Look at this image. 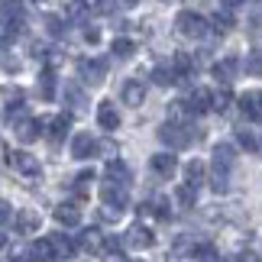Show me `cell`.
Instances as JSON below:
<instances>
[{
	"instance_id": "23",
	"label": "cell",
	"mask_w": 262,
	"mask_h": 262,
	"mask_svg": "<svg viewBox=\"0 0 262 262\" xmlns=\"http://www.w3.org/2000/svg\"><path fill=\"white\" fill-rule=\"evenodd\" d=\"M29 249H33L36 262H58V259H55V249H52V239H49V236L39 239V243H33Z\"/></svg>"
},
{
	"instance_id": "26",
	"label": "cell",
	"mask_w": 262,
	"mask_h": 262,
	"mask_svg": "<svg viewBox=\"0 0 262 262\" xmlns=\"http://www.w3.org/2000/svg\"><path fill=\"white\" fill-rule=\"evenodd\" d=\"M110 52H114L117 58H133V55H136V42H133V39H123V36H120V39H114Z\"/></svg>"
},
{
	"instance_id": "9",
	"label": "cell",
	"mask_w": 262,
	"mask_h": 262,
	"mask_svg": "<svg viewBox=\"0 0 262 262\" xmlns=\"http://www.w3.org/2000/svg\"><path fill=\"white\" fill-rule=\"evenodd\" d=\"M188 110L191 114H207V110H214V91H207V88H194L188 94Z\"/></svg>"
},
{
	"instance_id": "20",
	"label": "cell",
	"mask_w": 262,
	"mask_h": 262,
	"mask_svg": "<svg viewBox=\"0 0 262 262\" xmlns=\"http://www.w3.org/2000/svg\"><path fill=\"white\" fill-rule=\"evenodd\" d=\"M214 78L220 84H230L236 78V58H220V62L214 65Z\"/></svg>"
},
{
	"instance_id": "14",
	"label": "cell",
	"mask_w": 262,
	"mask_h": 262,
	"mask_svg": "<svg viewBox=\"0 0 262 262\" xmlns=\"http://www.w3.org/2000/svg\"><path fill=\"white\" fill-rule=\"evenodd\" d=\"M97 123H100V129H117L120 126V114H117V107L110 104V100H100L97 104Z\"/></svg>"
},
{
	"instance_id": "30",
	"label": "cell",
	"mask_w": 262,
	"mask_h": 262,
	"mask_svg": "<svg viewBox=\"0 0 262 262\" xmlns=\"http://www.w3.org/2000/svg\"><path fill=\"white\" fill-rule=\"evenodd\" d=\"M65 100L72 107H84V94H81V88L78 84H65Z\"/></svg>"
},
{
	"instance_id": "1",
	"label": "cell",
	"mask_w": 262,
	"mask_h": 262,
	"mask_svg": "<svg viewBox=\"0 0 262 262\" xmlns=\"http://www.w3.org/2000/svg\"><path fill=\"white\" fill-rule=\"evenodd\" d=\"M236 162V149L230 143H220L214 146V168H210V185H214V191H227V181H230V168H233Z\"/></svg>"
},
{
	"instance_id": "45",
	"label": "cell",
	"mask_w": 262,
	"mask_h": 262,
	"mask_svg": "<svg viewBox=\"0 0 262 262\" xmlns=\"http://www.w3.org/2000/svg\"><path fill=\"white\" fill-rule=\"evenodd\" d=\"M162 4H175V0H162Z\"/></svg>"
},
{
	"instance_id": "41",
	"label": "cell",
	"mask_w": 262,
	"mask_h": 262,
	"mask_svg": "<svg viewBox=\"0 0 262 262\" xmlns=\"http://www.w3.org/2000/svg\"><path fill=\"white\" fill-rule=\"evenodd\" d=\"M84 39H88V42H97V39H100V36H97V29H94V26H91V29H84Z\"/></svg>"
},
{
	"instance_id": "33",
	"label": "cell",
	"mask_w": 262,
	"mask_h": 262,
	"mask_svg": "<svg viewBox=\"0 0 262 262\" xmlns=\"http://www.w3.org/2000/svg\"><path fill=\"white\" fill-rule=\"evenodd\" d=\"M230 100H233V97H230V91L224 88V91H214V110H227L230 107Z\"/></svg>"
},
{
	"instance_id": "18",
	"label": "cell",
	"mask_w": 262,
	"mask_h": 262,
	"mask_svg": "<svg viewBox=\"0 0 262 262\" xmlns=\"http://www.w3.org/2000/svg\"><path fill=\"white\" fill-rule=\"evenodd\" d=\"M39 97L42 100H55V72L52 68H42V72H39Z\"/></svg>"
},
{
	"instance_id": "42",
	"label": "cell",
	"mask_w": 262,
	"mask_h": 262,
	"mask_svg": "<svg viewBox=\"0 0 262 262\" xmlns=\"http://www.w3.org/2000/svg\"><path fill=\"white\" fill-rule=\"evenodd\" d=\"M220 4H224L227 10H233V7H239V4H243V0H220Z\"/></svg>"
},
{
	"instance_id": "11",
	"label": "cell",
	"mask_w": 262,
	"mask_h": 262,
	"mask_svg": "<svg viewBox=\"0 0 262 262\" xmlns=\"http://www.w3.org/2000/svg\"><path fill=\"white\" fill-rule=\"evenodd\" d=\"M97 152H100V143L91 133H78L72 139V156L75 159H91V156H97Z\"/></svg>"
},
{
	"instance_id": "4",
	"label": "cell",
	"mask_w": 262,
	"mask_h": 262,
	"mask_svg": "<svg viewBox=\"0 0 262 262\" xmlns=\"http://www.w3.org/2000/svg\"><path fill=\"white\" fill-rule=\"evenodd\" d=\"M129 185H120V181H110L104 178V185H100V201H104L107 207H117V210H123L129 204Z\"/></svg>"
},
{
	"instance_id": "35",
	"label": "cell",
	"mask_w": 262,
	"mask_h": 262,
	"mask_svg": "<svg viewBox=\"0 0 262 262\" xmlns=\"http://www.w3.org/2000/svg\"><path fill=\"white\" fill-rule=\"evenodd\" d=\"M46 29H49L52 36H62V33H65V23H62L58 16H46Z\"/></svg>"
},
{
	"instance_id": "16",
	"label": "cell",
	"mask_w": 262,
	"mask_h": 262,
	"mask_svg": "<svg viewBox=\"0 0 262 262\" xmlns=\"http://www.w3.org/2000/svg\"><path fill=\"white\" fill-rule=\"evenodd\" d=\"M120 97H123V104H126V107H143V100H146V88L139 84V81H126L123 91H120Z\"/></svg>"
},
{
	"instance_id": "36",
	"label": "cell",
	"mask_w": 262,
	"mask_h": 262,
	"mask_svg": "<svg viewBox=\"0 0 262 262\" xmlns=\"http://www.w3.org/2000/svg\"><path fill=\"white\" fill-rule=\"evenodd\" d=\"M13 217H16L13 207H10L7 201H0V227H4V224H13Z\"/></svg>"
},
{
	"instance_id": "8",
	"label": "cell",
	"mask_w": 262,
	"mask_h": 262,
	"mask_svg": "<svg viewBox=\"0 0 262 262\" xmlns=\"http://www.w3.org/2000/svg\"><path fill=\"white\" fill-rule=\"evenodd\" d=\"M123 243H126L129 249H149V246L156 243V236H152V230H149V227L133 224V227L123 233Z\"/></svg>"
},
{
	"instance_id": "17",
	"label": "cell",
	"mask_w": 262,
	"mask_h": 262,
	"mask_svg": "<svg viewBox=\"0 0 262 262\" xmlns=\"http://www.w3.org/2000/svg\"><path fill=\"white\" fill-rule=\"evenodd\" d=\"M239 107H243V114L249 120H262V91H249V94H243Z\"/></svg>"
},
{
	"instance_id": "10",
	"label": "cell",
	"mask_w": 262,
	"mask_h": 262,
	"mask_svg": "<svg viewBox=\"0 0 262 262\" xmlns=\"http://www.w3.org/2000/svg\"><path fill=\"white\" fill-rule=\"evenodd\" d=\"M42 129H46V136L52 139V143H62V139H65V133H68V129H72V117H68V114L49 117L46 123H42Z\"/></svg>"
},
{
	"instance_id": "28",
	"label": "cell",
	"mask_w": 262,
	"mask_h": 262,
	"mask_svg": "<svg viewBox=\"0 0 262 262\" xmlns=\"http://www.w3.org/2000/svg\"><path fill=\"white\" fill-rule=\"evenodd\" d=\"M175 204H178L181 210H188L191 204H194V188H191V185L178 188V191H175Z\"/></svg>"
},
{
	"instance_id": "12",
	"label": "cell",
	"mask_w": 262,
	"mask_h": 262,
	"mask_svg": "<svg viewBox=\"0 0 262 262\" xmlns=\"http://www.w3.org/2000/svg\"><path fill=\"white\" fill-rule=\"evenodd\" d=\"M149 168H152L159 178H172L175 168H178V159H175V152H156L149 159Z\"/></svg>"
},
{
	"instance_id": "5",
	"label": "cell",
	"mask_w": 262,
	"mask_h": 262,
	"mask_svg": "<svg viewBox=\"0 0 262 262\" xmlns=\"http://www.w3.org/2000/svg\"><path fill=\"white\" fill-rule=\"evenodd\" d=\"M7 162H10V168H13V172H19L23 178H36L39 172H42L39 159L29 156V152H23V149H16V152H7Z\"/></svg>"
},
{
	"instance_id": "2",
	"label": "cell",
	"mask_w": 262,
	"mask_h": 262,
	"mask_svg": "<svg viewBox=\"0 0 262 262\" xmlns=\"http://www.w3.org/2000/svg\"><path fill=\"white\" fill-rule=\"evenodd\" d=\"M159 139H162L165 146H172V149H188L198 139V129L191 123H172V120H168V123L159 129Z\"/></svg>"
},
{
	"instance_id": "15",
	"label": "cell",
	"mask_w": 262,
	"mask_h": 262,
	"mask_svg": "<svg viewBox=\"0 0 262 262\" xmlns=\"http://www.w3.org/2000/svg\"><path fill=\"white\" fill-rule=\"evenodd\" d=\"M13 133L23 139V143H33V139H39V133H42V123L33 117H26V120H19V123H13Z\"/></svg>"
},
{
	"instance_id": "37",
	"label": "cell",
	"mask_w": 262,
	"mask_h": 262,
	"mask_svg": "<svg viewBox=\"0 0 262 262\" xmlns=\"http://www.w3.org/2000/svg\"><path fill=\"white\" fill-rule=\"evenodd\" d=\"M246 72L262 78V55H249V62H246Z\"/></svg>"
},
{
	"instance_id": "6",
	"label": "cell",
	"mask_w": 262,
	"mask_h": 262,
	"mask_svg": "<svg viewBox=\"0 0 262 262\" xmlns=\"http://www.w3.org/2000/svg\"><path fill=\"white\" fill-rule=\"evenodd\" d=\"M78 249L88 256H104L107 253V239L104 233H100L97 227H91V230H81V236H78Z\"/></svg>"
},
{
	"instance_id": "38",
	"label": "cell",
	"mask_w": 262,
	"mask_h": 262,
	"mask_svg": "<svg viewBox=\"0 0 262 262\" xmlns=\"http://www.w3.org/2000/svg\"><path fill=\"white\" fill-rule=\"evenodd\" d=\"M13 262H36V256H33V249H16Z\"/></svg>"
},
{
	"instance_id": "7",
	"label": "cell",
	"mask_w": 262,
	"mask_h": 262,
	"mask_svg": "<svg viewBox=\"0 0 262 262\" xmlns=\"http://www.w3.org/2000/svg\"><path fill=\"white\" fill-rule=\"evenodd\" d=\"M78 75H81L84 84H100L107 78V62H100V58H81L78 62Z\"/></svg>"
},
{
	"instance_id": "29",
	"label": "cell",
	"mask_w": 262,
	"mask_h": 262,
	"mask_svg": "<svg viewBox=\"0 0 262 262\" xmlns=\"http://www.w3.org/2000/svg\"><path fill=\"white\" fill-rule=\"evenodd\" d=\"M114 7L117 0H84V10H91V13H110Z\"/></svg>"
},
{
	"instance_id": "24",
	"label": "cell",
	"mask_w": 262,
	"mask_h": 262,
	"mask_svg": "<svg viewBox=\"0 0 262 262\" xmlns=\"http://www.w3.org/2000/svg\"><path fill=\"white\" fill-rule=\"evenodd\" d=\"M152 81H156V84H162V88H172V84L178 81V72H175L172 65H159L156 72H152Z\"/></svg>"
},
{
	"instance_id": "13",
	"label": "cell",
	"mask_w": 262,
	"mask_h": 262,
	"mask_svg": "<svg viewBox=\"0 0 262 262\" xmlns=\"http://www.w3.org/2000/svg\"><path fill=\"white\" fill-rule=\"evenodd\" d=\"M39 224H42V220H39L36 210H19V214L13 217V230H16L19 236H33V233H39Z\"/></svg>"
},
{
	"instance_id": "25",
	"label": "cell",
	"mask_w": 262,
	"mask_h": 262,
	"mask_svg": "<svg viewBox=\"0 0 262 262\" xmlns=\"http://www.w3.org/2000/svg\"><path fill=\"white\" fill-rule=\"evenodd\" d=\"M49 239H52V249H55V259H58V262H62V259H72V253H75V249H72V243H68V236H62V233H52Z\"/></svg>"
},
{
	"instance_id": "44",
	"label": "cell",
	"mask_w": 262,
	"mask_h": 262,
	"mask_svg": "<svg viewBox=\"0 0 262 262\" xmlns=\"http://www.w3.org/2000/svg\"><path fill=\"white\" fill-rule=\"evenodd\" d=\"M4 246H7V236H4V233H0V249H4Z\"/></svg>"
},
{
	"instance_id": "32",
	"label": "cell",
	"mask_w": 262,
	"mask_h": 262,
	"mask_svg": "<svg viewBox=\"0 0 262 262\" xmlns=\"http://www.w3.org/2000/svg\"><path fill=\"white\" fill-rule=\"evenodd\" d=\"M172 68L178 72V78H181V75H191V58H188L185 52H178V55H175V62H172Z\"/></svg>"
},
{
	"instance_id": "27",
	"label": "cell",
	"mask_w": 262,
	"mask_h": 262,
	"mask_svg": "<svg viewBox=\"0 0 262 262\" xmlns=\"http://www.w3.org/2000/svg\"><path fill=\"white\" fill-rule=\"evenodd\" d=\"M236 143H239V149H246V152H256V149H262V143L249 133V129H236Z\"/></svg>"
},
{
	"instance_id": "22",
	"label": "cell",
	"mask_w": 262,
	"mask_h": 262,
	"mask_svg": "<svg viewBox=\"0 0 262 262\" xmlns=\"http://www.w3.org/2000/svg\"><path fill=\"white\" fill-rule=\"evenodd\" d=\"M107 178L110 181H120V185H129V168H126V162H120V159H110L107 162Z\"/></svg>"
},
{
	"instance_id": "21",
	"label": "cell",
	"mask_w": 262,
	"mask_h": 262,
	"mask_svg": "<svg viewBox=\"0 0 262 262\" xmlns=\"http://www.w3.org/2000/svg\"><path fill=\"white\" fill-rule=\"evenodd\" d=\"M55 220L65 227H75L78 220H81V210H78V204H58L55 207Z\"/></svg>"
},
{
	"instance_id": "40",
	"label": "cell",
	"mask_w": 262,
	"mask_h": 262,
	"mask_svg": "<svg viewBox=\"0 0 262 262\" xmlns=\"http://www.w3.org/2000/svg\"><path fill=\"white\" fill-rule=\"evenodd\" d=\"M104 262H129L123 253H104Z\"/></svg>"
},
{
	"instance_id": "34",
	"label": "cell",
	"mask_w": 262,
	"mask_h": 262,
	"mask_svg": "<svg viewBox=\"0 0 262 262\" xmlns=\"http://www.w3.org/2000/svg\"><path fill=\"white\" fill-rule=\"evenodd\" d=\"M230 26H233V16H230V13H217L214 16V29H217V33H227Z\"/></svg>"
},
{
	"instance_id": "39",
	"label": "cell",
	"mask_w": 262,
	"mask_h": 262,
	"mask_svg": "<svg viewBox=\"0 0 262 262\" xmlns=\"http://www.w3.org/2000/svg\"><path fill=\"white\" fill-rule=\"evenodd\" d=\"M236 262H262V256L253 253V249H246V253H239V256H236Z\"/></svg>"
},
{
	"instance_id": "43",
	"label": "cell",
	"mask_w": 262,
	"mask_h": 262,
	"mask_svg": "<svg viewBox=\"0 0 262 262\" xmlns=\"http://www.w3.org/2000/svg\"><path fill=\"white\" fill-rule=\"evenodd\" d=\"M136 4H139V0H117V7H126V10H129V7H136Z\"/></svg>"
},
{
	"instance_id": "31",
	"label": "cell",
	"mask_w": 262,
	"mask_h": 262,
	"mask_svg": "<svg viewBox=\"0 0 262 262\" xmlns=\"http://www.w3.org/2000/svg\"><path fill=\"white\" fill-rule=\"evenodd\" d=\"M91 181H94V175H91V172H81V175L75 178V194L78 198H84L88 191H91Z\"/></svg>"
},
{
	"instance_id": "19",
	"label": "cell",
	"mask_w": 262,
	"mask_h": 262,
	"mask_svg": "<svg viewBox=\"0 0 262 262\" xmlns=\"http://www.w3.org/2000/svg\"><path fill=\"white\" fill-rule=\"evenodd\" d=\"M204 178H207V168H204V162H188L185 165V185H191V188H201L204 185Z\"/></svg>"
},
{
	"instance_id": "3",
	"label": "cell",
	"mask_w": 262,
	"mask_h": 262,
	"mask_svg": "<svg viewBox=\"0 0 262 262\" xmlns=\"http://www.w3.org/2000/svg\"><path fill=\"white\" fill-rule=\"evenodd\" d=\"M175 29H178L185 39H201V36H207L210 23H207L201 13H194V10H181L178 19H175Z\"/></svg>"
}]
</instances>
